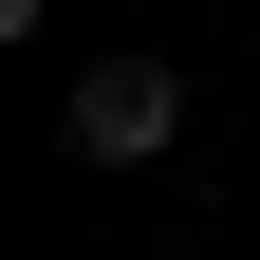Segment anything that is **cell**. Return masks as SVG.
Segmentation results:
<instances>
[{
    "label": "cell",
    "instance_id": "cell-1",
    "mask_svg": "<svg viewBox=\"0 0 260 260\" xmlns=\"http://www.w3.org/2000/svg\"><path fill=\"white\" fill-rule=\"evenodd\" d=\"M56 130H75V168H149V149H168V130H186V75H168V56H93V75H75V112H56Z\"/></svg>",
    "mask_w": 260,
    "mask_h": 260
}]
</instances>
